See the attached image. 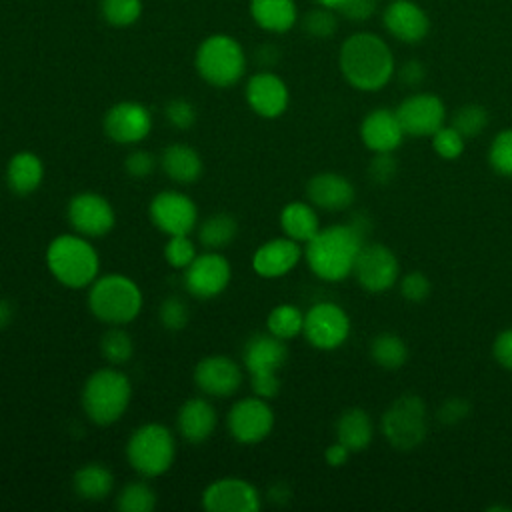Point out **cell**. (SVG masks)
I'll list each match as a JSON object with an SVG mask.
<instances>
[{
	"mask_svg": "<svg viewBox=\"0 0 512 512\" xmlns=\"http://www.w3.org/2000/svg\"><path fill=\"white\" fill-rule=\"evenodd\" d=\"M336 10L332 8H326V6H320L318 8H312L310 12H306L304 20H302V28L308 36L312 38H330L336 28H338V18L334 14Z\"/></svg>",
	"mask_w": 512,
	"mask_h": 512,
	"instance_id": "f35d334b",
	"label": "cell"
},
{
	"mask_svg": "<svg viewBox=\"0 0 512 512\" xmlns=\"http://www.w3.org/2000/svg\"><path fill=\"white\" fill-rule=\"evenodd\" d=\"M386 30L400 42L418 44L430 30L426 12L412 0H394L384 8L382 14Z\"/></svg>",
	"mask_w": 512,
	"mask_h": 512,
	"instance_id": "7402d4cb",
	"label": "cell"
},
{
	"mask_svg": "<svg viewBox=\"0 0 512 512\" xmlns=\"http://www.w3.org/2000/svg\"><path fill=\"white\" fill-rule=\"evenodd\" d=\"M12 322V304L6 298H0V330Z\"/></svg>",
	"mask_w": 512,
	"mask_h": 512,
	"instance_id": "9f6ffc18",
	"label": "cell"
},
{
	"mask_svg": "<svg viewBox=\"0 0 512 512\" xmlns=\"http://www.w3.org/2000/svg\"><path fill=\"white\" fill-rule=\"evenodd\" d=\"M72 490L82 500L100 502L112 494L114 474L100 462H88L74 472Z\"/></svg>",
	"mask_w": 512,
	"mask_h": 512,
	"instance_id": "f1b7e54d",
	"label": "cell"
},
{
	"mask_svg": "<svg viewBox=\"0 0 512 512\" xmlns=\"http://www.w3.org/2000/svg\"><path fill=\"white\" fill-rule=\"evenodd\" d=\"M396 116L402 124L404 134L410 136H432L444 126L446 108L436 94H414L408 96L398 108Z\"/></svg>",
	"mask_w": 512,
	"mask_h": 512,
	"instance_id": "ac0fdd59",
	"label": "cell"
},
{
	"mask_svg": "<svg viewBox=\"0 0 512 512\" xmlns=\"http://www.w3.org/2000/svg\"><path fill=\"white\" fill-rule=\"evenodd\" d=\"M338 64L346 82L364 92L384 88L394 74L392 50L372 32L348 36L340 46Z\"/></svg>",
	"mask_w": 512,
	"mask_h": 512,
	"instance_id": "7a4b0ae2",
	"label": "cell"
},
{
	"mask_svg": "<svg viewBox=\"0 0 512 512\" xmlns=\"http://www.w3.org/2000/svg\"><path fill=\"white\" fill-rule=\"evenodd\" d=\"M260 506L258 490L238 476L218 478L202 492V508L206 512H258Z\"/></svg>",
	"mask_w": 512,
	"mask_h": 512,
	"instance_id": "5bb4252c",
	"label": "cell"
},
{
	"mask_svg": "<svg viewBox=\"0 0 512 512\" xmlns=\"http://www.w3.org/2000/svg\"><path fill=\"white\" fill-rule=\"evenodd\" d=\"M144 296L140 286L118 272L98 276L88 290V308L108 326H126L140 314Z\"/></svg>",
	"mask_w": 512,
	"mask_h": 512,
	"instance_id": "277c9868",
	"label": "cell"
},
{
	"mask_svg": "<svg viewBox=\"0 0 512 512\" xmlns=\"http://www.w3.org/2000/svg\"><path fill=\"white\" fill-rule=\"evenodd\" d=\"M488 124V112L478 104H466L458 108L452 116V128H456L464 138H474L484 132Z\"/></svg>",
	"mask_w": 512,
	"mask_h": 512,
	"instance_id": "74e56055",
	"label": "cell"
},
{
	"mask_svg": "<svg viewBox=\"0 0 512 512\" xmlns=\"http://www.w3.org/2000/svg\"><path fill=\"white\" fill-rule=\"evenodd\" d=\"M102 126L112 142L138 144L152 132V112L140 102L122 100L108 108Z\"/></svg>",
	"mask_w": 512,
	"mask_h": 512,
	"instance_id": "9a60e30c",
	"label": "cell"
},
{
	"mask_svg": "<svg viewBox=\"0 0 512 512\" xmlns=\"http://www.w3.org/2000/svg\"><path fill=\"white\" fill-rule=\"evenodd\" d=\"M302 258L300 242L280 236L260 244L252 256V268L262 278H280L294 270Z\"/></svg>",
	"mask_w": 512,
	"mask_h": 512,
	"instance_id": "44dd1931",
	"label": "cell"
},
{
	"mask_svg": "<svg viewBox=\"0 0 512 512\" xmlns=\"http://www.w3.org/2000/svg\"><path fill=\"white\" fill-rule=\"evenodd\" d=\"M302 334L318 350H334L350 334L348 314L334 302H318L304 314Z\"/></svg>",
	"mask_w": 512,
	"mask_h": 512,
	"instance_id": "4fadbf2b",
	"label": "cell"
},
{
	"mask_svg": "<svg viewBox=\"0 0 512 512\" xmlns=\"http://www.w3.org/2000/svg\"><path fill=\"white\" fill-rule=\"evenodd\" d=\"M378 8V0H346L338 12L348 18V20H354V22H362V20H368Z\"/></svg>",
	"mask_w": 512,
	"mask_h": 512,
	"instance_id": "c3c4849f",
	"label": "cell"
},
{
	"mask_svg": "<svg viewBox=\"0 0 512 512\" xmlns=\"http://www.w3.org/2000/svg\"><path fill=\"white\" fill-rule=\"evenodd\" d=\"M198 256L196 244L190 240V234H180V236H168L164 244V260L176 268L184 270L190 266V262Z\"/></svg>",
	"mask_w": 512,
	"mask_h": 512,
	"instance_id": "ab89813d",
	"label": "cell"
},
{
	"mask_svg": "<svg viewBox=\"0 0 512 512\" xmlns=\"http://www.w3.org/2000/svg\"><path fill=\"white\" fill-rule=\"evenodd\" d=\"M488 162L498 174L512 176V128L494 136L488 150Z\"/></svg>",
	"mask_w": 512,
	"mask_h": 512,
	"instance_id": "60d3db41",
	"label": "cell"
},
{
	"mask_svg": "<svg viewBox=\"0 0 512 512\" xmlns=\"http://www.w3.org/2000/svg\"><path fill=\"white\" fill-rule=\"evenodd\" d=\"M244 96H246V102L252 108V112L262 118L282 116L286 112L288 100H290L286 82L270 70L252 74L246 82Z\"/></svg>",
	"mask_w": 512,
	"mask_h": 512,
	"instance_id": "d6986e66",
	"label": "cell"
},
{
	"mask_svg": "<svg viewBox=\"0 0 512 512\" xmlns=\"http://www.w3.org/2000/svg\"><path fill=\"white\" fill-rule=\"evenodd\" d=\"M176 456L174 434L160 422L138 426L126 442V460L142 478H156L170 470Z\"/></svg>",
	"mask_w": 512,
	"mask_h": 512,
	"instance_id": "52a82bcc",
	"label": "cell"
},
{
	"mask_svg": "<svg viewBox=\"0 0 512 512\" xmlns=\"http://www.w3.org/2000/svg\"><path fill=\"white\" fill-rule=\"evenodd\" d=\"M280 226L284 236L296 240V242H308L318 230H320V222H318V214L312 208V204L308 202H288L282 210H280Z\"/></svg>",
	"mask_w": 512,
	"mask_h": 512,
	"instance_id": "4dcf8cb0",
	"label": "cell"
},
{
	"mask_svg": "<svg viewBox=\"0 0 512 512\" xmlns=\"http://www.w3.org/2000/svg\"><path fill=\"white\" fill-rule=\"evenodd\" d=\"M396 160L392 152H376L368 166V174L376 184H388L396 174Z\"/></svg>",
	"mask_w": 512,
	"mask_h": 512,
	"instance_id": "7dc6e473",
	"label": "cell"
},
{
	"mask_svg": "<svg viewBox=\"0 0 512 512\" xmlns=\"http://www.w3.org/2000/svg\"><path fill=\"white\" fill-rule=\"evenodd\" d=\"M250 386L252 392L260 398H274L280 392V380L278 374H260V376H250Z\"/></svg>",
	"mask_w": 512,
	"mask_h": 512,
	"instance_id": "f907efd6",
	"label": "cell"
},
{
	"mask_svg": "<svg viewBox=\"0 0 512 512\" xmlns=\"http://www.w3.org/2000/svg\"><path fill=\"white\" fill-rule=\"evenodd\" d=\"M130 398V378L118 368H100L86 378L80 404L90 422L98 426H110L124 416Z\"/></svg>",
	"mask_w": 512,
	"mask_h": 512,
	"instance_id": "5b68a950",
	"label": "cell"
},
{
	"mask_svg": "<svg viewBox=\"0 0 512 512\" xmlns=\"http://www.w3.org/2000/svg\"><path fill=\"white\" fill-rule=\"evenodd\" d=\"M432 146L438 156L446 160H454L464 150V136L452 126H442L432 134Z\"/></svg>",
	"mask_w": 512,
	"mask_h": 512,
	"instance_id": "7bdbcfd3",
	"label": "cell"
},
{
	"mask_svg": "<svg viewBox=\"0 0 512 512\" xmlns=\"http://www.w3.org/2000/svg\"><path fill=\"white\" fill-rule=\"evenodd\" d=\"M268 498H270L274 504H284V502L290 498V490L286 488V484L278 482V484H274V486L268 490Z\"/></svg>",
	"mask_w": 512,
	"mask_h": 512,
	"instance_id": "11a10c76",
	"label": "cell"
},
{
	"mask_svg": "<svg viewBox=\"0 0 512 512\" xmlns=\"http://www.w3.org/2000/svg\"><path fill=\"white\" fill-rule=\"evenodd\" d=\"M306 196L312 206L336 212L344 210L354 202V186L348 178L336 172L314 174L306 184Z\"/></svg>",
	"mask_w": 512,
	"mask_h": 512,
	"instance_id": "cb8c5ba5",
	"label": "cell"
},
{
	"mask_svg": "<svg viewBox=\"0 0 512 512\" xmlns=\"http://www.w3.org/2000/svg\"><path fill=\"white\" fill-rule=\"evenodd\" d=\"M198 76L214 88H230L246 74V52L230 34L206 36L194 54Z\"/></svg>",
	"mask_w": 512,
	"mask_h": 512,
	"instance_id": "8992f818",
	"label": "cell"
},
{
	"mask_svg": "<svg viewBox=\"0 0 512 512\" xmlns=\"http://www.w3.org/2000/svg\"><path fill=\"white\" fill-rule=\"evenodd\" d=\"M120 512H152L156 508V492L144 480H132L122 486L116 496Z\"/></svg>",
	"mask_w": 512,
	"mask_h": 512,
	"instance_id": "e575fe53",
	"label": "cell"
},
{
	"mask_svg": "<svg viewBox=\"0 0 512 512\" xmlns=\"http://www.w3.org/2000/svg\"><path fill=\"white\" fill-rule=\"evenodd\" d=\"M232 278V266L218 250H206L198 254L188 268H184V288L198 300H210L220 296Z\"/></svg>",
	"mask_w": 512,
	"mask_h": 512,
	"instance_id": "8fae6325",
	"label": "cell"
},
{
	"mask_svg": "<svg viewBox=\"0 0 512 512\" xmlns=\"http://www.w3.org/2000/svg\"><path fill=\"white\" fill-rule=\"evenodd\" d=\"M492 352H494V358L506 368V370H512V328L500 332L494 340V346H492Z\"/></svg>",
	"mask_w": 512,
	"mask_h": 512,
	"instance_id": "816d5d0a",
	"label": "cell"
},
{
	"mask_svg": "<svg viewBox=\"0 0 512 512\" xmlns=\"http://www.w3.org/2000/svg\"><path fill=\"white\" fill-rule=\"evenodd\" d=\"M248 10L256 26L272 34L288 32L298 20L294 0H250Z\"/></svg>",
	"mask_w": 512,
	"mask_h": 512,
	"instance_id": "83f0119b",
	"label": "cell"
},
{
	"mask_svg": "<svg viewBox=\"0 0 512 512\" xmlns=\"http://www.w3.org/2000/svg\"><path fill=\"white\" fill-rule=\"evenodd\" d=\"M218 424V412L214 404L206 398H190L186 400L176 414V428L178 434L190 442V444H200L212 436Z\"/></svg>",
	"mask_w": 512,
	"mask_h": 512,
	"instance_id": "d4e9b609",
	"label": "cell"
},
{
	"mask_svg": "<svg viewBox=\"0 0 512 512\" xmlns=\"http://www.w3.org/2000/svg\"><path fill=\"white\" fill-rule=\"evenodd\" d=\"M372 434V420L362 408L344 410L336 422V440L344 444L350 452L364 450L370 444Z\"/></svg>",
	"mask_w": 512,
	"mask_h": 512,
	"instance_id": "f546056e",
	"label": "cell"
},
{
	"mask_svg": "<svg viewBox=\"0 0 512 512\" xmlns=\"http://www.w3.org/2000/svg\"><path fill=\"white\" fill-rule=\"evenodd\" d=\"M430 280L422 272H408L400 282V292L410 302H422L430 294Z\"/></svg>",
	"mask_w": 512,
	"mask_h": 512,
	"instance_id": "bcb514c9",
	"label": "cell"
},
{
	"mask_svg": "<svg viewBox=\"0 0 512 512\" xmlns=\"http://www.w3.org/2000/svg\"><path fill=\"white\" fill-rule=\"evenodd\" d=\"M424 74H426V70H424L422 62H418V60H408V62H404L402 68H400V80H402L406 86H416V84H420V82L424 80Z\"/></svg>",
	"mask_w": 512,
	"mask_h": 512,
	"instance_id": "f5cc1de1",
	"label": "cell"
},
{
	"mask_svg": "<svg viewBox=\"0 0 512 512\" xmlns=\"http://www.w3.org/2000/svg\"><path fill=\"white\" fill-rule=\"evenodd\" d=\"M162 172L178 184H194L202 176V156L198 154L196 148L184 144V142H174L166 146L158 158Z\"/></svg>",
	"mask_w": 512,
	"mask_h": 512,
	"instance_id": "484cf974",
	"label": "cell"
},
{
	"mask_svg": "<svg viewBox=\"0 0 512 512\" xmlns=\"http://www.w3.org/2000/svg\"><path fill=\"white\" fill-rule=\"evenodd\" d=\"M46 266L50 274L66 288H86L100 272V258L86 236L60 234L46 248Z\"/></svg>",
	"mask_w": 512,
	"mask_h": 512,
	"instance_id": "3957f363",
	"label": "cell"
},
{
	"mask_svg": "<svg viewBox=\"0 0 512 512\" xmlns=\"http://www.w3.org/2000/svg\"><path fill=\"white\" fill-rule=\"evenodd\" d=\"M360 136L368 150L392 152L400 146L404 138V130L396 116V110L376 108L364 116L360 124Z\"/></svg>",
	"mask_w": 512,
	"mask_h": 512,
	"instance_id": "603a6c76",
	"label": "cell"
},
{
	"mask_svg": "<svg viewBox=\"0 0 512 512\" xmlns=\"http://www.w3.org/2000/svg\"><path fill=\"white\" fill-rule=\"evenodd\" d=\"M470 412V406L464 398H448L440 410H438V420L442 424H456L460 420H464Z\"/></svg>",
	"mask_w": 512,
	"mask_h": 512,
	"instance_id": "681fc988",
	"label": "cell"
},
{
	"mask_svg": "<svg viewBox=\"0 0 512 512\" xmlns=\"http://www.w3.org/2000/svg\"><path fill=\"white\" fill-rule=\"evenodd\" d=\"M370 354L378 366H382L386 370H396V368L404 366V362L408 358V348L400 336L382 332L372 340Z\"/></svg>",
	"mask_w": 512,
	"mask_h": 512,
	"instance_id": "836d02e7",
	"label": "cell"
},
{
	"mask_svg": "<svg viewBox=\"0 0 512 512\" xmlns=\"http://www.w3.org/2000/svg\"><path fill=\"white\" fill-rule=\"evenodd\" d=\"M320 6H326V8H332L338 12V8L346 2V0H316Z\"/></svg>",
	"mask_w": 512,
	"mask_h": 512,
	"instance_id": "6f0895ef",
	"label": "cell"
},
{
	"mask_svg": "<svg viewBox=\"0 0 512 512\" xmlns=\"http://www.w3.org/2000/svg\"><path fill=\"white\" fill-rule=\"evenodd\" d=\"M348 456H350V450H348L344 444H340L338 440H336L334 444H330V446L326 448V452H324L326 462H328L330 466H334V468H338V466L346 464Z\"/></svg>",
	"mask_w": 512,
	"mask_h": 512,
	"instance_id": "db71d44e",
	"label": "cell"
},
{
	"mask_svg": "<svg viewBox=\"0 0 512 512\" xmlns=\"http://www.w3.org/2000/svg\"><path fill=\"white\" fill-rule=\"evenodd\" d=\"M364 232L354 224H332L320 228L304 248L308 268L326 282H340L352 274Z\"/></svg>",
	"mask_w": 512,
	"mask_h": 512,
	"instance_id": "6da1fadb",
	"label": "cell"
},
{
	"mask_svg": "<svg viewBox=\"0 0 512 512\" xmlns=\"http://www.w3.org/2000/svg\"><path fill=\"white\" fill-rule=\"evenodd\" d=\"M44 180V164L38 154L22 150L6 164V184L16 196L34 194Z\"/></svg>",
	"mask_w": 512,
	"mask_h": 512,
	"instance_id": "4316f807",
	"label": "cell"
},
{
	"mask_svg": "<svg viewBox=\"0 0 512 512\" xmlns=\"http://www.w3.org/2000/svg\"><path fill=\"white\" fill-rule=\"evenodd\" d=\"M66 220L76 234L86 238H100L114 228L116 212L102 194L86 190L68 200Z\"/></svg>",
	"mask_w": 512,
	"mask_h": 512,
	"instance_id": "7c38bea8",
	"label": "cell"
},
{
	"mask_svg": "<svg viewBox=\"0 0 512 512\" xmlns=\"http://www.w3.org/2000/svg\"><path fill=\"white\" fill-rule=\"evenodd\" d=\"M242 380V368L232 358L222 354L206 356L194 366L196 388L212 398L232 396L242 386Z\"/></svg>",
	"mask_w": 512,
	"mask_h": 512,
	"instance_id": "e0dca14e",
	"label": "cell"
},
{
	"mask_svg": "<svg viewBox=\"0 0 512 512\" xmlns=\"http://www.w3.org/2000/svg\"><path fill=\"white\" fill-rule=\"evenodd\" d=\"M158 318H160V324L166 330L176 332V330H182L188 324L190 312H188L186 302L180 296H168V298L162 300V304L158 308Z\"/></svg>",
	"mask_w": 512,
	"mask_h": 512,
	"instance_id": "b9f144b4",
	"label": "cell"
},
{
	"mask_svg": "<svg viewBox=\"0 0 512 512\" xmlns=\"http://www.w3.org/2000/svg\"><path fill=\"white\" fill-rule=\"evenodd\" d=\"M228 434L240 444H258L274 428V410L266 398L248 396L232 404L226 414Z\"/></svg>",
	"mask_w": 512,
	"mask_h": 512,
	"instance_id": "9c48e42d",
	"label": "cell"
},
{
	"mask_svg": "<svg viewBox=\"0 0 512 512\" xmlns=\"http://www.w3.org/2000/svg\"><path fill=\"white\" fill-rule=\"evenodd\" d=\"M148 216L162 234L180 236L196 230L198 206L184 192L162 190L150 200Z\"/></svg>",
	"mask_w": 512,
	"mask_h": 512,
	"instance_id": "30bf717a",
	"label": "cell"
},
{
	"mask_svg": "<svg viewBox=\"0 0 512 512\" xmlns=\"http://www.w3.org/2000/svg\"><path fill=\"white\" fill-rule=\"evenodd\" d=\"M100 352L112 366H122L134 354L132 336L122 326H110L100 338Z\"/></svg>",
	"mask_w": 512,
	"mask_h": 512,
	"instance_id": "d590c367",
	"label": "cell"
},
{
	"mask_svg": "<svg viewBox=\"0 0 512 512\" xmlns=\"http://www.w3.org/2000/svg\"><path fill=\"white\" fill-rule=\"evenodd\" d=\"M164 116L176 130H190L196 124L198 112L190 100L174 98L164 106Z\"/></svg>",
	"mask_w": 512,
	"mask_h": 512,
	"instance_id": "ee69618b",
	"label": "cell"
},
{
	"mask_svg": "<svg viewBox=\"0 0 512 512\" xmlns=\"http://www.w3.org/2000/svg\"><path fill=\"white\" fill-rule=\"evenodd\" d=\"M100 16L112 28H128L142 16V0H100Z\"/></svg>",
	"mask_w": 512,
	"mask_h": 512,
	"instance_id": "8d00e7d4",
	"label": "cell"
},
{
	"mask_svg": "<svg viewBox=\"0 0 512 512\" xmlns=\"http://www.w3.org/2000/svg\"><path fill=\"white\" fill-rule=\"evenodd\" d=\"M154 168H156V158L148 150H132L124 160V170L128 172V176L136 180L150 176Z\"/></svg>",
	"mask_w": 512,
	"mask_h": 512,
	"instance_id": "f6af8a7d",
	"label": "cell"
},
{
	"mask_svg": "<svg viewBox=\"0 0 512 512\" xmlns=\"http://www.w3.org/2000/svg\"><path fill=\"white\" fill-rule=\"evenodd\" d=\"M238 234V222L226 212H218L202 220L198 226V242L206 250H222L234 242Z\"/></svg>",
	"mask_w": 512,
	"mask_h": 512,
	"instance_id": "1f68e13d",
	"label": "cell"
},
{
	"mask_svg": "<svg viewBox=\"0 0 512 512\" xmlns=\"http://www.w3.org/2000/svg\"><path fill=\"white\" fill-rule=\"evenodd\" d=\"M398 260L394 252L382 244H364L354 262V276L368 292H384L398 280Z\"/></svg>",
	"mask_w": 512,
	"mask_h": 512,
	"instance_id": "2e32d148",
	"label": "cell"
},
{
	"mask_svg": "<svg viewBox=\"0 0 512 512\" xmlns=\"http://www.w3.org/2000/svg\"><path fill=\"white\" fill-rule=\"evenodd\" d=\"M304 328V314L294 304H278L266 318V330L280 340L296 338Z\"/></svg>",
	"mask_w": 512,
	"mask_h": 512,
	"instance_id": "d6a6232c",
	"label": "cell"
},
{
	"mask_svg": "<svg viewBox=\"0 0 512 512\" xmlns=\"http://www.w3.org/2000/svg\"><path fill=\"white\" fill-rule=\"evenodd\" d=\"M382 432L396 450H412L426 436V406L420 396L396 398L382 416Z\"/></svg>",
	"mask_w": 512,
	"mask_h": 512,
	"instance_id": "ba28073f",
	"label": "cell"
},
{
	"mask_svg": "<svg viewBox=\"0 0 512 512\" xmlns=\"http://www.w3.org/2000/svg\"><path fill=\"white\" fill-rule=\"evenodd\" d=\"M286 358H288L286 340H280L270 332L252 334L242 348V364L250 376L278 374Z\"/></svg>",
	"mask_w": 512,
	"mask_h": 512,
	"instance_id": "ffe728a7",
	"label": "cell"
}]
</instances>
